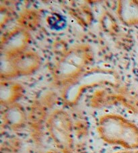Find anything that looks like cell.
Wrapping results in <instances>:
<instances>
[{
	"label": "cell",
	"mask_w": 138,
	"mask_h": 153,
	"mask_svg": "<svg viewBox=\"0 0 138 153\" xmlns=\"http://www.w3.org/2000/svg\"><path fill=\"white\" fill-rule=\"evenodd\" d=\"M97 131L106 143L118 145L127 150L138 149V126L120 115L108 113L101 116Z\"/></svg>",
	"instance_id": "6da1fadb"
},
{
	"label": "cell",
	"mask_w": 138,
	"mask_h": 153,
	"mask_svg": "<svg viewBox=\"0 0 138 153\" xmlns=\"http://www.w3.org/2000/svg\"><path fill=\"white\" fill-rule=\"evenodd\" d=\"M93 55L86 45H78L68 49L54 68L53 78L58 85H69L79 78L91 63Z\"/></svg>",
	"instance_id": "7a4b0ae2"
},
{
	"label": "cell",
	"mask_w": 138,
	"mask_h": 153,
	"mask_svg": "<svg viewBox=\"0 0 138 153\" xmlns=\"http://www.w3.org/2000/svg\"><path fill=\"white\" fill-rule=\"evenodd\" d=\"M47 128L53 140L63 153H73V123L64 110L57 109L49 115Z\"/></svg>",
	"instance_id": "3957f363"
},
{
	"label": "cell",
	"mask_w": 138,
	"mask_h": 153,
	"mask_svg": "<svg viewBox=\"0 0 138 153\" xmlns=\"http://www.w3.org/2000/svg\"><path fill=\"white\" fill-rule=\"evenodd\" d=\"M41 64L39 55L32 51H25L10 56L1 55V78H12L28 76L36 72Z\"/></svg>",
	"instance_id": "277c9868"
},
{
	"label": "cell",
	"mask_w": 138,
	"mask_h": 153,
	"mask_svg": "<svg viewBox=\"0 0 138 153\" xmlns=\"http://www.w3.org/2000/svg\"><path fill=\"white\" fill-rule=\"evenodd\" d=\"M113 76L108 71L94 69L83 73L72 83L67 86L63 97L69 105L76 103L85 89L112 79Z\"/></svg>",
	"instance_id": "5b68a950"
},
{
	"label": "cell",
	"mask_w": 138,
	"mask_h": 153,
	"mask_svg": "<svg viewBox=\"0 0 138 153\" xmlns=\"http://www.w3.org/2000/svg\"><path fill=\"white\" fill-rule=\"evenodd\" d=\"M30 35L24 28H16L7 34L1 44V55L10 56L26 51Z\"/></svg>",
	"instance_id": "8992f818"
},
{
	"label": "cell",
	"mask_w": 138,
	"mask_h": 153,
	"mask_svg": "<svg viewBox=\"0 0 138 153\" xmlns=\"http://www.w3.org/2000/svg\"><path fill=\"white\" fill-rule=\"evenodd\" d=\"M4 118L6 124L13 130H19L24 128L27 121L24 109L16 102L7 106Z\"/></svg>",
	"instance_id": "52a82bcc"
},
{
	"label": "cell",
	"mask_w": 138,
	"mask_h": 153,
	"mask_svg": "<svg viewBox=\"0 0 138 153\" xmlns=\"http://www.w3.org/2000/svg\"><path fill=\"white\" fill-rule=\"evenodd\" d=\"M119 19L127 26H138V1L122 0L117 7Z\"/></svg>",
	"instance_id": "ba28073f"
},
{
	"label": "cell",
	"mask_w": 138,
	"mask_h": 153,
	"mask_svg": "<svg viewBox=\"0 0 138 153\" xmlns=\"http://www.w3.org/2000/svg\"><path fill=\"white\" fill-rule=\"evenodd\" d=\"M23 88L19 84L5 81L0 86V101L1 104L9 106L16 103V101L22 96Z\"/></svg>",
	"instance_id": "9c48e42d"
},
{
	"label": "cell",
	"mask_w": 138,
	"mask_h": 153,
	"mask_svg": "<svg viewBox=\"0 0 138 153\" xmlns=\"http://www.w3.org/2000/svg\"><path fill=\"white\" fill-rule=\"evenodd\" d=\"M20 18H23V19H28V20L25 21H21V25H23V27L26 30H27V28H33L34 26H36L37 24L39 25V16L36 13H34V12H26L24 15L21 16Z\"/></svg>",
	"instance_id": "30bf717a"
},
{
	"label": "cell",
	"mask_w": 138,
	"mask_h": 153,
	"mask_svg": "<svg viewBox=\"0 0 138 153\" xmlns=\"http://www.w3.org/2000/svg\"><path fill=\"white\" fill-rule=\"evenodd\" d=\"M114 153H138V149H134V150H123V151H119Z\"/></svg>",
	"instance_id": "8fae6325"
},
{
	"label": "cell",
	"mask_w": 138,
	"mask_h": 153,
	"mask_svg": "<svg viewBox=\"0 0 138 153\" xmlns=\"http://www.w3.org/2000/svg\"><path fill=\"white\" fill-rule=\"evenodd\" d=\"M47 153H57V152H47Z\"/></svg>",
	"instance_id": "7c38bea8"
}]
</instances>
